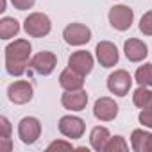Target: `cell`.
Returning <instances> with one entry per match:
<instances>
[{
	"instance_id": "7c38bea8",
	"label": "cell",
	"mask_w": 152,
	"mask_h": 152,
	"mask_svg": "<svg viewBox=\"0 0 152 152\" xmlns=\"http://www.w3.org/2000/svg\"><path fill=\"white\" fill-rule=\"evenodd\" d=\"M93 63H95V59H93V56H91L88 50L72 52V56L68 57V66H70L72 70H75L77 73L84 75V77L93 70Z\"/></svg>"
},
{
	"instance_id": "6da1fadb",
	"label": "cell",
	"mask_w": 152,
	"mask_h": 152,
	"mask_svg": "<svg viewBox=\"0 0 152 152\" xmlns=\"http://www.w3.org/2000/svg\"><path fill=\"white\" fill-rule=\"evenodd\" d=\"M32 47L27 39H15L6 47V70L13 77L22 75L31 68Z\"/></svg>"
},
{
	"instance_id": "4fadbf2b",
	"label": "cell",
	"mask_w": 152,
	"mask_h": 152,
	"mask_svg": "<svg viewBox=\"0 0 152 152\" xmlns=\"http://www.w3.org/2000/svg\"><path fill=\"white\" fill-rule=\"evenodd\" d=\"M61 104L68 111H83L88 104V93L84 90H73L64 91L61 95Z\"/></svg>"
},
{
	"instance_id": "5b68a950",
	"label": "cell",
	"mask_w": 152,
	"mask_h": 152,
	"mask_svg": "<svg viewBox=\"0 0 152 152\" xmlns=\"http://www.w3.org/2000/svg\"><path fill=\"white\" fill-rule=\"evenodd\" d=\"M57 127H59V132H61L64 138H68V140H79V138H83V134H84L86 124H84V120L79 118V116L66 115V116H61Z\"/></svg>"
},
{
	"instance_id": "4316f807",
	"label": "cell",
	"mask_w": 152,
	"mask_h": 152,
	"mask_svg": "<svg viewBox=\"0 0 152 152\" xmlns=\"http://www.w3.org/2000/svg\"><path fill=\"white\" fill-rule=\"evenodd\" d=\"M0 11H6V0H2V7H0Z\"/></svg>"
},
{
	"instance_id": "3957f363",
	"label": "cell",
	"mask_w": 152,
	"mask_h": 152,
	"mask_svg": "<svg viewBox=\"0 0 152 152\" xmlns=\"http://www.w3.org/2000/svg\"><path fill=\"white\" fill-rule=\"evenodd\" d=\"M107 18H109V23L113 29L124 32V31L131 29V25L134 22V11L129 6H115L109 9Z\"/></svg>"
},
{
	"instance_id": "277c9868",
	"label": "cell",
	"mask_w": 152,
	"mask_h": 152,
	"mask_svg": "<svg viewBox=\"0 0 152 152\" xmlns=\"http://www.w3.org/2000/svg\"><path fill=\"white\" fill-rule=\"evenodd\" d=\"M63 38L68 45L72 47H81V45H86L90 39H91V31L84 25V23H68L63 31Z\"/></svg>"
},
{
	"instance_id": "8992f818",
	"label": "cell",
	"mask_w": 152,
	"mask_h": 152,
	"mask_svg": "<svg viewBox=\"0 0 152 152\" xmlns=\"http://www.w3.org/2000/svg\"><path fill=\"white\" fill-rule=\"evenodd\" d=\"M132 86V77L127 70H115L107 77V90L116 97H125Z\"/></svg>"
},
{
	"instance_id": "cb8c5ba5",
	"label": "cell",
	"mask_w": 152,
	"mask_h": 152,
	"mask_svg": "<svg viewBox=\"0 0 152 152\" xmlns=\"http://www.w3.org/2000/svg\"><path fill=\"white\" fill-rule=\"evenodd\" d=\"M0 138H11V122L6 116H0Z\"/></svg>"
},
{
	"instance_id": "9c48e42d",
	"label": "cell",
	"mask_w": 152,
	"mask_h": 152,
	"mask_svg": "<svg viewBox=\"0 0 152 152\" xmlns=\"http://www.w3.org/2000/svg\"><path fill=\"white\" fill-rule=\"evenodd\" d=\"M32 95H34V90H32V84L29 81H15L13 84H9L7 88V97L13 104H27L32 100Z\"/></svg>"
},
{
	"instance_id": "8fae6325",
	"label": "cell",
	"mask_w": 152,
	"mask_h": 152,
	"mask_svg": "<svg viewBox=\"0 0 152 152\" xmlns=\"http://www.w3.org/2000/svg\"><path fill=\"white\" fill-rule=\"evenodd\" d=\"M95 56H97V61L100 63V66H104V68H113L120 59L118 48L111 41H100L95 48Z\"/></svg>"
},
{
	"instance_id": "ac0fdd59",
	"label": "cell",
	"mask_w": 152,
	"mask_h": 152,
	"mask_svg": "<svg viewBox=\"0 0 152 152\" xmlns=\"http://www.w3.org/2000/svg\"><path fill=\"white\" fill-rule=\"evenodd\" d=\"M18 32H20V23H18L16 18L4 16L2 20H0V38H2V39L16 38Z\"/></svg>"
},
{
	"instance_id": "e0dca14e",
	"label": "cell",
	"mask_w": 152,
	"mask_h": 152,
	"mask_svg": "<svg viewBox=\"0 0 152 152\" xmlns=\"http://www.w3.org/2000/svg\"><path fill=\"white\" fill-rule=\"evenodd\" d=\"M109 138H111L109 129L104 127V125H97V127H93L91 132H90V145H91L93 150L104 152V150H106V145H107V141H109Z\"/></svg>"
},
{
	"instance_id": "44dd1931",
	"label": "cell",
	"mask_w": 152,
	"mask_h": 152,
	"mask_svg": "<svg viewBox=\"0 0 152 152\" xmlns=\"http://www.w3.org/2000/svg\"><path fill=\"white\" fill-rule=\"evenodd\" d=\"M129 150V145L125 141L124 136H111L107 145H106V152H125Z\"/></svg>"
},
{
	"instance_id": "d4e9b609",
	"label": "cell",
	"mask_w": 152,
	"mask_h": 152,
	"mask_svg": "<svg viewBox=\"0 0 152 152\" xmlns=\"http://www.w3.org/2000/svg\"><path fill=\"white\" fill-rule=\"evenodd\" d=\"M72 148H73L72 143H68V141H61V140H56V141H52V143L47 147L48 152H52V150H72Z\"/></svg>"
},
{
	"instance_id": "7402d4cb",
	"label": "cell",
	"mask_w": 152,
	"mask_h": 152,
	"mask_svg": "<svg viewBox=\"0 0 152 152\" xmlns=\"http://www.w3.org/2000/svg\"><path fill=\"white\" fill-rule=\"evenodd\" d=\"M140 32L145 36H152V11L145 13L140 20Z\"/></svg>"
},
{
	"instance_id": "603a6c76",
	"label": "cell",
	"mask_w": 152,
	"mask_h": 152,
	"mask_svg": "<svg viewBox=\"0 0 152 152\" xmlns=\"http://www.w3.org/2000/svg\"><path fill=\"white\" fill-rule=\"evenodd\" d=\"M138 120H140V124H141L143 127L152 129V106H150V107L141 109V111H140V115H138Z\"/></svg>"
},
{
	"instance_id": "52a82bcc",
	"label": "cell",
	"mask_w": 152,
	"mask_h": 152,
	"mask_svg": "<svg viewBox=\"0 0 152 152\" xmlns=\"http://www.w3.org/2000/svg\"><path fill=\"white\" fill-rule=\"evenodd\" d=\"M18 136L25 145H32L41 136V122L36 116H25L18 124Z\"/></svg>"
},
{
	"instance_id": "d6986e66",
	"label": "cell",
	"mask_w": 152,
	"mask_h": 152,
	"mask_svg": "<svg viewBox=\"0 0 152 152\" xmlns=\"http://www.w3.org/2000/svg\"><path fill=\"white\" fill-rule=\"evenodd\" d=\"M132 102H134V106L140 107V109L150 107V106H152V90L147 88V86H140V88L134 90V93H132Z\"/></svg>"
},
{
	"instance_id": "9a60e30c",
	"label": "cell",
	"mask_w": 152,
	"mask_h": 152,
	"mask_svg": "<svg viewBox=\"0 0 152 152\" xmlns=\"http://www.w3.org/2000/svg\"><path fill=\"white\" fill-rule=\"evenodd\" d=\"M59 86L64 91H73V90H83L84 86V75L77 73L75 70H72L70 66L66 70L61 72L59 75Z\"/></svg>"
},
{
	"instance_id": "30bf717a",
	"label": "cell",
	"mask_w": 152,
	"mask_h": 152,
	"mask_svg": "<svg viewBox=\"0 0 152 152\" xmlns=\"http://www.w3.org/2000/svg\"><path fill=\"white\" fill-rule=\"evenodd\" d=\"M93 115L100 122H113L118 116V104L111 97H100L95 100Z\"/></svg>"
},
{
	"instance_id": "2e32d148",
	"label": "cell",
	"mask_w": 152,
	"mask_h": 152,
	"mask_svg": "<svg viewBox=\"0 0 152 152\" xmlns=\"http://www.w3.org/2000/svg\"><path fill=\"white\" fill-rule=\"evenodd\" d=\"M131 147L134 152H152V132L134 129L131 132Z\"/></svg>"
},
{
	"instance_id": "5bb4252c",
	"label": "cell",
	"mask_w": 152,
	"mask_h": 152,
	"mask_svg": "<svg viewBox=\"0 0 152 152\" xmlns=\"http://www.w3.org/2000/svg\"><path fill=\"white\" fill-rule=\"evenodd\" d=\"M124 52H125V57L131 63H140L148 56V47L138 38H129L124 43Z\"/></svg>"
},
{
	"instance_id": "ffe728a7",
	"label": "cell",
	"mask_w": 152,
	"mask_h": 152,
	"mask_svg": "<svg viewBox=\"0 0 152 152\" xmlns=\"http://www.w3.org/2000/svg\"><path fill=\"white\" fill-rule=\"evenodd\" d=\"M134 79L140 86L152 88V63H145V64L138 66V70L134 73Z\"/></svg>"
},
{
	"instance_id": "ba28073f",
	"label": "cell",
	"mask_w": 152,
	"mask_h": 152,
	"mask_svg": "<svg viewBox=\"0 0 152 152\" xmlns=\"http://www.w3.org/2000/svg\"><path fill=\"white\" fill-rule=\"evenodd\" d=\"M57 66V57L54 52L43 50L31 59V70L38 75H50Z\"/></svg>"
},
{
	"instance_id": "484cf974",
	"label": "cell",
	"mask_w": 152,
	"mask_h": 152,
	"mask_svg": "<svg viewBox=\"0 0 152 152\" xmlns=\"http://www.w3.org/2000/svg\"><path fill=\"white\" fill-rule=\"evenodd\" d=\"M11 4L18 11H27V9H31L36 4V0H11Z\"/></svg>"
},
{
	"instance_id": "7a4b0ae2",
	"label": "cell",
	"mask_w": 152,
	"mask_h": 152,
	"mask_svg": "<svg viewBox=\"0 0 152 152\" xmlns=\"http://www.w3.org/2000/svg\"><path fill=\"white\" fill-rule=\"evenodd\" d=\"M23 31L31 38H45L52 31V22L45 13H31L23 22Z\"/></svg>"
}]
</instances>
